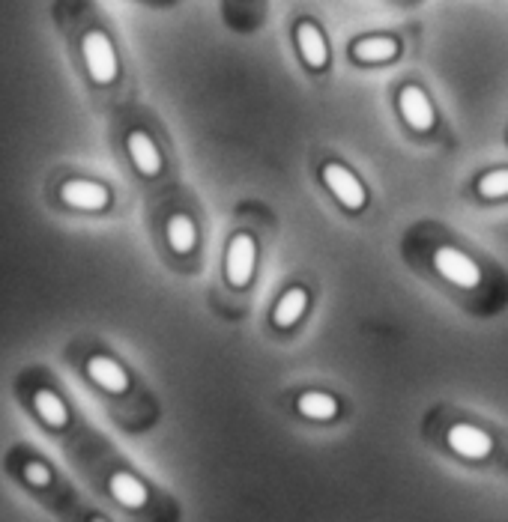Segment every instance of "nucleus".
<instances>
[{
	"mask_svg": "<svg viewBox=\"0 0 508 522\" xmlns=\"http://www.w3.org/2000/svg\"><path fill=\"white\" fill-rule=\"evenodd\" d=\"M69 466L87 481V487L114 514L132 522H177V502L162 493L144 472H138L90 421L84 430L60 448Z\"/></svg>",
	"mask_w": 508,
	"mask_h": 522,
	"instance_id": "obj_1",
	"label": "nucleus"
},
{
	"mask_svg": "<svg viewBox=\"0 0 508 522\" xmlns=\"http://www.w3.org/2000/svg\"><path fill=\"white\" fill-rule=\"evenodd\" d=\"M398 51H401V45L392 36H368L353 45V57L359 63H386V60H395Z\"/></svg>",
	"mask_w": 508,
	"mask_h": 522,
	"instance_id": "obj_17",
	"label": "nucleus"
},
{
	"mask_svg": "<svg viewBox=\"0 0 508 522\" xmlns=\"http://www.w3.org/2000/svg\"><path fill=\"white\" fill-rule=\"evenodd\" d=\"M479 194L488 197V200H500V197H508V168H500V171H491L485 174L479 182H476Z\"/></svg>",
	"mask_w": 508,
	"mask_h": 522,
	"instance_id": "obj_18",
	"label": "nucleus"
},
{
	"mask_svg": "<svg viewBox=\"0 0 508 522\" xmlns=\"http://www.w3.org/2000/svg\"><path fill=\"white\" fill-rule=\"evenodd\" d=\"M296 45L308 69H326L329 63V45L323 30L314 21H299L296 24Z\"/></svg>",
	"mask_w": 508,
	"mask_h": 522,
	"instance_id": "obj_14",
	"label": "nucleus"
},
{
	"mask_svg": "<svg viewBox=\"0 0 508 522\" xmlns=\"http://www.w3.org/2000/svg\"><path fill=\"white\" fill-rule=\"evenodd\" d=\"M42 203L48 212L63 218L99 221L114 212L117 191L105 176L78 165H57L42 179Z\"/></svg>",
	"mask_w": 508,
	"mask_h": 522,
	"instance_id": "obj_6",
	"label": "nucleus"
},
{
	"mask_svg": "<svg viewBox=\"0 0 508 522\" xmlns=\"http://www.w3.org/2000/svg\"><path fill=\"white\" fill-rule=\"evenodd\" d=\"M117 147H120V156L129 165V171L138 176V179H144V182H156L159 176L165 174V168H168V159H165L162 144L156 141V135L144 123L120 126Z\"/></svg>",
	"mask_w": 508,
	"mask_h": 522,
	"instance_id": "obj_7",
	"label": "nucleus"
},
{
	"mask_svg": "<svg viewBox=\"0 0 508 522\" xmlns=\"http://www.w3.org/2000/svg\"><path fill=\"white\" fill-rule=\"evenodd\" d=\"M6 481L54 522H117V517L90 499L39 445L15 439L0 457Z\"/></svg>",
	"mask_w": 508,
	"mask_h": 522,
	"instance_id": "obj_3",
	"label": "nucleus"
},
{
	"mask_svg": "<svg viewBox=\"0 0 508 522\" xmlns=\"http://www.w3.org/2000/svg\"><path fill=\"white\" fill-rule=\"evenodd\" d=\"M305 308H308V290H302V287L284 290L281 299H278L275 308H272V326L281 329V332H284V329H293V326L302 320Z\"/></svg>",
	"mask_w": 508,
	"mask_h": 522,
	"instance_id": "obj_16",
	"label": "nucleus"
},
{
	"mask_svg": "<svg viewBox=\"0 0 508 522\" xmlns=\"http://www.w3.org/2000/svg\"><path fill=\"white\" fill-rule=\"evenodd\" d=\"M254 266H257V242L252 233H234V239L228 242V254H225V281L234 290L249 287L254 278Z\"/></svg>",
	"mask_w": 508,
	"mask_h": 522,
	"instance_id": "obj_11",
	"label": "nucleus"
},
{
	"mask_svg": "<svg viewBox=\"0 0 508 522\" xmlns=\"http://www.w3.org/2000/svg\"><path fill=\"white\" fill-rule=\"evenodd\" d=\"M60 358L72 370V376L108 406L123 430L141 433L150 427L153 406L138 376L108 344H102L96 335H75L60 349Z\"/></svg>",
	"mask_w": 508,
	"mask_h": 522,
	"instance_id": "obj_4",
	"label": "nucleus"
},
{
	"mask_svg": "<svg viewBox=\"0 0 508 522\" xmlns=\"http://www.w3.org/2000/svg\"><path fill=\"white\" fill-rule=\"evenodd\" d=\"M446 448L464 463H488L497 454V439L476 421H455L443 433Z\"/></svg>",
	"mask_w": 508,
	"mask_h": 522,
	"instance_id": "obj_8",
	"label": "nucleus"
},
{
	"mask_svg": "<svg viewBox=\"0 0 508 522\" xmlns=\"http://www.w3.org/2000/svg\"><path fill=\"white\" fill-rule=\"evenodd\" d=\"M162 245L171 257L189 260L198 251V224L183 209H168L162 218Z\"/></svg>",
	"mask_w": 508,
	"mask_h": 522,
	"instance_id": "obj_9",
	"label": "nucleus"
},
{
	"mask_svg": "<svg viewBox=\"0 0 508 522\" xmlns=\"http://www.w3.org/2000/svg\"><path fill=\"white\" fill-rule=\"evenodd\" d=\"M323 185L329 188V194L347 209V212H359L365 203H368V191H365V185L353 176V171H347L344 165H338V162H329L323 171Z\"/></svg>",
	"mask_w": 508,
	"mask_h": 522,
	"instance_id": "obj_12",
	"label": "nucleus"
},
{
	"mask_svg": "<svg viewBox=\"0 0 508 522\" xmlns=\"http://www.w3.org/2000/svg\"><path fill=\"white\" fill-rule=\"evenodd\" d=\"M398 108H401V117L407 120L410 129H416V132H431L434 129V108H431V99L422 87L407 84L398 93Z\"/></svg>",
	"mask_w": 508,
	"mask_h": 522,
	"instance_id": "obj_13",
	"label": "nucleus"
},
{
	"mask_svg": "<svg viewBox=\"0 0 508 522\" xmlns=\"http://www.w3.org/2000/svg\"><path fill=\"white\" fill-rule=\"evenodd\" d=\"M338 400L329 394V391H302L296 397V412L305 418V421H314V424H326V421H335L338 418Z\"/></svg>",
	"mask_w": 508,
	"mask_h": 522,
	"instance_id": "obj_15",
	"label": "nucleus"
},
{
	"mask_svg": "<svg viewBox=\"0 0 508 522\" xmlns=\"http://www.w3.org/2000/svg\"><path fill=\"white\" fill-rule=\"evenodd\" d=\"M434 269H437L440 278H446L455 287H467L470 290V287L482 284V272H479L476 260L467 251L455 248V245H440L434 251Z\"/></svg>",
	"mask_w": 508,
	"mask_h": 522,
	"instance_id": "obj_10",
	"label": "nucleus"
},
{
	"mask_svg": "<svg viewBox=\"0 0 508 522\" xmlns=\"http://www.w3.org/2000/svg\"><path fill=\"white\" fill-rule=\"evenodd\" d=\"M48 15L84 90L96 102L114 96L123 84L126 66L120 42L99 6L93 0H51Z\"/></svg>",
	"mask_w": 508,
	"mask_h": 522,
	"instance_id": "obj_2",
	"label": "nucleus"
},
{
	"mask_svg": "<svg viewBox=\"0 0 508 522\" xmlns=\"http://www.w3.org/2000/svg\"><path fill=\"white\" fill-rule=\"evenodd\" d=\"M9 391L21 415L57 448H66L87 424L72 391L42 361L21 364L9 379Z\"/></svg>",
	"mask_w": 508,
	"mask_h": 522,
	"instance_id": "obj_5",
	"label": "nucleus"
}]
</instances>
